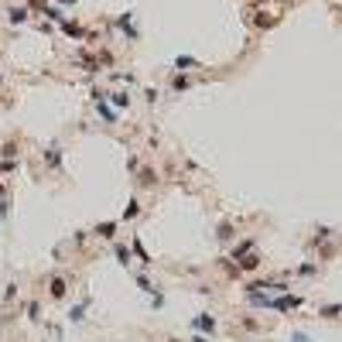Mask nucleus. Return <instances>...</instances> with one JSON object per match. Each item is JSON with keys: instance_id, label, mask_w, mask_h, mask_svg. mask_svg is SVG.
Wrapping results in <instances>:
<instances>
[{"instance_id": "nucleus-1", "label": "nucleus", "mask_w": 342, "mask_h": 342, "mask_svg": "<svg viewBox=\"0 0 342 342\" xmlns=\"http://www.w3.org/2000/svg\"><path fill=\"white\" fill-rule=\"evenodd\" d=\"M92 100H96V110H100V116L106 120V124H116V120H120V113L110 110V103L103 100V92H92Z\"/></svg>"}, {"instance_id": "nucleus-2", "label": "nucleus", "mask_w": 342, "mask_h": 342, "mask_svg": "<svg viewBox=\"0 0 342 342\" xmlns=\"http://www.w3.org/2000/svg\"><path fill=\"white\" fill-rule=\"evenodd\" d=\"M216 325H219L216 315H209V311H202V315H195V319H192V329L195 332H216Z\"/></svg>"}, {"instance_id": "nucleus-3", "label": "nucleus", "mask_w": 342, "mask_h": 342, "mask_svg": "<svg viewBox=\"0 0 342 342\" xmlns=\"http://www.w3.org/2000/svg\"><path fill=\"white\" fill-rule=\"evenodd\" d=\"M233 260H236V271H257V267H260V257H257V253H239V257H233Z\"/></svg>"}, {"instance_id": "nucleus-4", "label": "nucleus", "mask_w": 342, "mask_h": 342, "mask_svg": "<svg viewBox=\"0 0 342 342\" xmlns=\"http://www.w3.org/2000/svg\"><path fill=\"white\" fill-rule=\"evenodd\" d=\"M48 295L55 298V301H62V298L68 295V284H65V277H52V281H48Z\"/></svg>"}, {"instance_id": "nucleus-5", "label": "nucleus", "mask_w": 342, "mask_h": 342, "mask_svg": "<svg viewBox=\"0 0 342 342\" xmlns=\"http://www.w3.org/2000/svg\"><path fill=\"white\" fill-rule=\"evenodd\" d=\"M45 164L48 168H62V148H58V144L45 148Z\"/></svg>"}, {"instance_id": "nucleus-6", "label": "nucleus", "mask_w": 342, "mask_h": 342, "mask_svg": "<svg viewBox=\"0 0 342 342\" xmlns=\"http://www.w3.org/2000/svg\"><path fill=\"white\" fill-rule=\"evenodd\" d=\"M86 311H89V298H82V305H76L72 311H68V322H72V325H79V322L86 319Z\"/></svg>"}, {"instance_id": "nucleus-7", "label": "nucleus", "mask_w": 342, "mask_h": 342, "mask_svg": "<svg viewBox=\"0 0 342 342\" xmlns=\"http://www.w3.org/2000/svg\"><path fill=\"white\" fill-rule=\"evenodd\" d=\"M116 226H120V223H113V219H110V223H100V226H96V236L113 239V236H116Z\"/></svg>"}, {"instance_id": "nucleus-8", "label": "nucleus", "mask_w": 342, "mask_h": 342, "mask_svg": "<svg viewBox=\"0 0 342 342\" xmlns=\"http://www.w3.org/2000/svg\"><path fill=\"white\" fill-rule=\"evenodd\" d=\"M130 253H134V257H137V260H140V263H151V253L144 250V243H140V239H137V236H134V243H130Z\"/></svg>"}, {"instance_id": "nucleus-9", "label": "nucleus", "mask_w": 342, "mask_h": 342, "mask_svg": "<svg viewBox=\"0 0 342 342\" xmlns=\"http://www.w3.org/2000/svg\"><path fill=\"white\" fill-rule=\"evenodd\" d=\"M319 315H322V319H339V315H342V301H339V305H322Z\"/></svg>"}, {"instance_id": "nucleus-10", "label": "nucleus", "mask_w": 342, "mask_h": 342, "mask_svg": "<svg viewBox=\"0 0 342 342\" xmlns=\"http://www.w3.org/2000/svg\"><path fill=\"white\" fill-rule=\"evenodd\" d=\"M175 65L182 68V72H192V68H195V65H199V62H195V58H192V55H178V58H175Z\"/></svg>"}, {"instance_id": "nucleus-11", "label": "nucleus", "mask_w": 342, "mask_h": 342, "mask_svg": "<svg viewBox=\"0 0 342 342\" xmlns=\"http://www.w3.org/2000/svg\"><path fill=\"white\" fill-rule=\"evenodd\" d=\"M137 212H140V202H137V199H130V202H127V209H124V219L130 223V219H137Z\"/></svg>"}, {"instance_id": "nucleus-12", "label": "nucleus", "mask_w": 342, "mask_h": 342, "mask_svg": "<svg viewBox=\"0 0 342 342\" xmlns=\"http://www.w3.org/2000/svg\"><path fill=\"white\" fill-rule=\"evenodd\" d=\"M28 14H31L28 7H14V11H11V24H24V21H28Z\"/></svg>"}, {"instance_id": "nucleus-13", "label": "nucleus", "mask_w": 342, "mask_h": 342, "mask_svg": "<svg viewBox=\"0 0 342 342\" xmlns=\"http://www.w3.org/2000/svg\"><path fill=\"white\" fill-rule=\"evenodd\" d=\"M24 311H28V319H31V322H41V305H38V301H28Z\"/></svg>"}, {"instance_id": "nucleus-14", "label": "nucleus", "mask_w": 342, "mask_h": 342, "mask_svg": "<svg viewBox=\"0 0 342 342\" xmlns=\"http://www.w3.org/2000/svg\"><path fill=\"white\" fill-rule=\"evenodd\" d=\"M171 89L185 92V89H188V76H185V72H182V76H175V79H171Z\"/></svg>"}, {"instance_id": "nucleus-15", "label": "nucleus", "mask_w": 342, "mask_h": 342, "mask_svg": "<svg viewBox=\"0 0 342 342\" xmlns=\"http://www.w3.org/2000/svg\"><path fill=\"white\" fill-rule=\"evenodd\" d=\"M62 31H65L68 38H82V28L79 24H72V21H62Z\"/></svg>"}, {"instance_id": "nucleus-16", "label": "nucleus", "mask_w": 342, "mask_h": 342, "mask_svg": "<svg viewBox=\"0 0 342 342\" xmlns=\"http://www.w3.org/2000/svg\"><path fill=\"white\" fill-rule=\"evenodd\" d=\"M137 287H140V291H148V295H158V287L151 284V281L144 277V274H137Z\"/></svg>"}, {"instance_id": "nucleus-17", "label": "nucleus", "mask_w": 342, "mask_h": 342, "mask_svg": "<svg viewBox=\"0 0 342 342\" xmlns=\"http://www.w3.org/2000/svg\"><path fill=\"white\" fill-rule=\"evenodd\" d=\"M216 236L219 239H233V223H219V226H216Z\"/></svg>"}, {"instance_id": "nucleus-18", "label": "nucleus", "mask_w": 342, "mask_h": 342, "mask_svg": "<svg viewBox=\"0 0 342 342\" xmlns=\"http://www.w3.org/2000/svg\"><path fill=\"white\" fill-rule=\"evenodd\" d=\"M0 154H4V158H17V144H14V140H7V144L0 148Z\"/></svg>"}, {"instance_id": "nucleus-19", "label": "nucleus", "mask_w": 342, "mask_h": 342, "mask_svg": "<svg viewBox=\"0 0 342 342\" xmlns=\"http://www.w3.org/2000/svg\"><path fill=\"white\" fill-rule=\"evenodd\" d=\"M41 14H45L48 21H62V11H58V7H41Z\"/></svg>"}, {"instance_id": "nucleus-20", "label": "nucleus", "mask_w": 342, "mask_h": 342, "mask_svg": "<svg viewBox=\"0 0 342 342\" xmlns=\"http://www.w3.org/2000/svg\"><path fill=\"white\" fill-rule=\"evenodd\" d=\"M116 260L124 263V267H130V250H127V247H116Z\"/></svg>"}, {"instance_id": "nucleus-21", "label": "nucleus", "mask_w": 342, "mask_h": 342, "mask_svg": "<svg viewBox=\"0 0 342 342\" xmlns=\"http://www.w3.org/2000/svg\"><path fill=\"white\" fill-rule=\"evenodd\" d=\"M113 103L124 110V106H130V96H127V92H113Z\"/></svg>"}, {"instance_id": "nucleus-22", "label": "nucleus", "mask_w": 342, "mask_h": 342, "mask_svg": "<svg viewBox=\"0 0 342 342\" xmlns=\"http://www.w3.org/2000/svg\"><path fill=\"white\" fill-rule=\"evenodd\" d=\"M319 271V267H315V263H301V267H298V274H301V277H311V274Z\"/></svg>"}, {"instance_id": "nucleus-23", "label": "nucleus", "mask_w": 342, "mask_h": 342, "mask_svg": "<svg viewBox=\"0 0 342 342\" xmlns=\"http://www.w3.org/2000/svg\"><path fill=\"white\" fill-rule=\"evenodd\" d=\"M140 182H144V185H154L158 178H154V171H151V168H144V171H140Z\"/></svg>"}, {"instance_id": "nucleus-24", "label": "nucleus", "mask_w": 342, "mask_h": 342, "mask_svg": "<svg viewBox=\"0 0 342 342\" xmlns=\"http://www.w3.org/2000/svg\"><path fill=\"white\" fill-rule=\"evenodd\" d=\"M14 298H17V284H7V291H4V301H7V305H11Z\"/></svg>"}, {"instance_id": "nucleus-25", "label": "nucleus", "mask_w": 342, "mask_h": 342, "mask_svg": "<svg viewBox=\"0 0 342 342\" xmlns=\"http://www.w3.org/2000/svg\"><path fill=\"white\" fill-rule=\"evenodd\" d=\"M7 212H11V209H7V195L0 192V219H7Z\"/></svg>"}, {"instance_id": "nucleus-26", "label": "nucleus", "mask_w": 342, "mask_h": 342, "mask_svg": "<svg viewBox=\"0 0 342 342\" xmlns=\"http://www.w3.org/2000/svg\"><path fill=\"white\" fill-rule=\"evenodd\" d=\"M192 342H209V335H202V332H199V335H192Z\"/></svg>"}, {"instance_id": "nucleus-27", "label": "nucleus", "mask_w": 342, "mask_h": 342, "mask_svg": "<svg viewBox=\"0 0 342 342\" xmlns=\"http://www.w3.org/2000/svg\"><path fill=\"white\" fill-rule=\"evenodd\" d=\"M291 342H311V339H308L305 332H301V335H295V339H291Z\"/></svg>"}, {"instance_id": "nucleus-28", "label": "nucleus", "mask_w": 342, "mask_h": 342, "mask_svg": "<svg viewBox=\"0 0 342 342\" xmlns=\"http://www.w3.org/2000/svg\"><path fill=\"white\" fill-rule=\"evenodd\" d=\"M168 342H182V339H168Z\"/></svg>"}]
</instances>
